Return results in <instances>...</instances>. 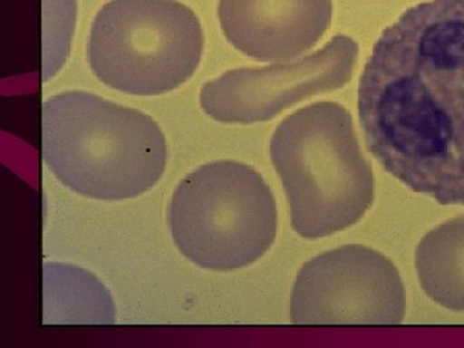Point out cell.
Segmentation results:
<instances>
[{
	"instance_id": "8992f818",
	"label": "cell",
	"mask_w": 464,
	"mask_h": 348,
	"mask_svg": "<svg viewBox=\"0 0 464 348\" xmlns=\"http://www.w3.org/2000/svg\"><path fill=\"white\" fill-rule=\"evenodd\" d=\"M406 293L396 266L377 250L353 244L302 266L290 295L295 325H400Z\"/></svg>"
},
{
	"instance_id": "30bf717a",
	"label": "cell",
	"mask_w": 464,
	"mask_h": 348,
	"mask_svg": "<svg viewBox=\"0 0 464 348\" xmlns=\"http://www.w3.org/2000/svg\"><path fill=\"white\" fill-rule=\"evenodd\" d=\"M45 324H112L115 306L108 290L75 266H44Z\"/></svg>"
},
{
	"instance_id": "9c48e42d",
	"label": "cell",
	"mask_w": 464,
	"mask_h": 348,
	"mask_svg": "<svg viewBox=\"0 0 464 348\" xmlns=\"http://www.w3.org/2000/svg\"><path fill=\"white\" fill-rule=\"evenodd\" d=\"M423 292L440 306L464 313V216L430 231L415 252Z\"/></svg>"
},
{
	"instance_id": "7a4b0ae2",
	"label": "cell",
	"mask_w": 464,
	"mask_h": 348,
	"mask_svg": "<svg viewBox=\"0 0 464 348\" xmlns=\"http://www.w3.org/2000/svg\"><path fill=\"white\" fill-rule=\"evenodd\" d=\"M43 159L58 181L84 198L133 199L166 172L168 146L157 121L88 92L43 105Z\"/></svg>"
},
{
	"instance_id": "ba28073f",
	"label": "cell",
	"mask_w": 464,
	"mask_h": 348,
	"mask_svg": "<svg viewBox=\"0 0 464 348\" xmlns=\"http://www.w3.org/2000/svg\"><path fill=\"white\" fill-rule=\"evenodd\" d=\"M332 0H219L225 38L266 63H285L315 47L331 26Z\"/></svg>"
},
{
	"instance_id": "8fae6325",
	"label": "cell",
	"mask_w": 464,
	"mask_h": 348,
	"mask_svg": "<svg viewBox=\"0 0 464 348\" xmlns=\"http://www.w3.org/2000/svg\"><path fill=\"white\" fill-rule=\"evenodd\" d=\"M75 0H44V81L56 74L69 54L74 33Z\"/></svg>"
},
{
	"instance_id": "6da1fadb",
	"label": "cell",
	"mask_w": 464,
	"mask_h": 348,
	"mask_svg": "<svg viewBox=\"0 0 464 348\" xmlns=\"http://www.w3.org/2000/svg\"><path fill=\"white\" fill-rule=\"evenodd\" d=\"M357 103L366 148L387 172L464 206V0H427L387 27Z\"/></svg>"
},
{
	"instance_id": "52a82bcc",
	"label": "cell",
	"mask_w": 464,
	"mask_h": 348,
	"mask_svg": "<svg viewBox=\"0 0 464 348\" xmlns=\"http://www.w3.org/2000/svg\"><path fill=\"white\" fill-rule=\"evenodd\" d=\"M357 57V43L335 35L322 50L301 60L225 72L201 87L200 106L219 123L271 121L301 101L343 88L353 78Z\"/></svg>"
},
{
	"instance_id": "277c9868",
	"label": "cell",
	"mask_w": 464,
	"mask_h": 348,
	"mask_svg": "<svg viewBox=\"0 0 464 348\" xmlns=\"http://www.w3.org/2000/svg\"><path fill=\"white\" fill-rule=\"evenodd\" d=\"M168 226L183 257L204 270L255 264L277 234L276 201L257 170L234 160L198 168L177 186Z\"/></svg>"
},
{
	"instance_id": "3957f363",
	"label": "cell",
	"mask_w": 464,
	"mask_h": 348,
	"mask_svg": "<svg viewBox=\"0 0 464 348\" xmlns=\"http://www.w3.org/2000/svg\"><path fill=\"white\" fill-rule=\"evenodd\" d=\"M270 158L288 198L293 230L304 239L346 230L373 203V170L340 103H313L284 119L271 139Z\"/></svg>"
},
{
	"instance_id": "5b68a950",
	"label": "cell",
	"mask_w": 464,
	"mask_h": 348,
	"mask_svg": "<svg viewBox=\"0 0 464 348\" xmlns=\"http://www.w3.org/2000/svg\"><path fill=\"white\" fill-rule=\"evenodd\" d=\"M204 50L199 18L177 0H110L92 24L94 76L132 96H159L197 72Z\"/></svg>"
}]
</instances>
